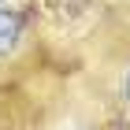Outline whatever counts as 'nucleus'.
Returning <instances> with one entry per match:
<instances>
[{
  "mask_svg": "<svg viewBox=\"0 0 130 130\" xmlns=\"http://www.w3.org/2000/svg\"><path fill=\"white\" fill-rule=\"evenodd\" d=\"M126 100H130V74H126Z\"/></svg>",
  "mask_w": 130,
  "mask_h": 130,
  "instance_id": "nucleus-2",
  "label": "nucleus"
},
{
  "mask_svg": "<svg viewBox=\"0 0 130 130\" xmlns=\"http://www.w3.org/2000/svg\"><path fill=\"white\" fill-rule=\"evenodd\" d=\"M19 34H22L19 15H11V11H0V56H8V52L19 45Z\"/></svg>",
  "mask_w": 130,
  "mask_h": 130,
  "instance_id": "nucleus-1",
  "label": "nucleus"
}]
</instances>
